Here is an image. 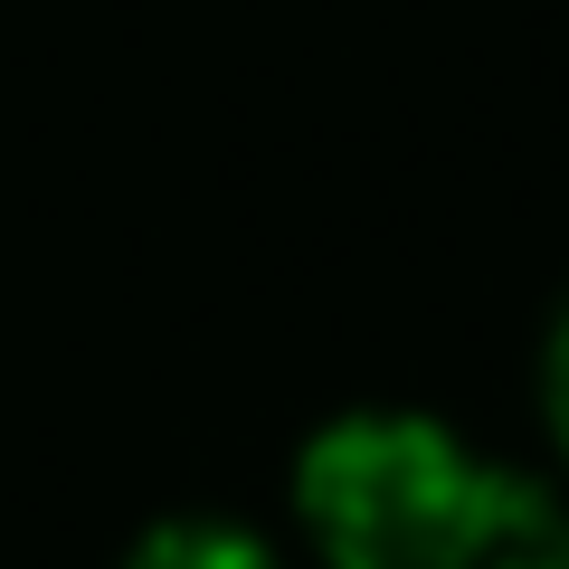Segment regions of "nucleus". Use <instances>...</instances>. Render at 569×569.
I'll return each instance as SVG.
<instances>
[{
  "instance_id": "1",
  "label": "nucleus",
  "mask_w": 569,
  "mask_h": 569,
  "mask_svg": "<svg viewBox=\"0 0 569 569\" xmlns=\"http://www.w3.org/2000/svg\"><path fill=\"white\" fill-rule=\"evenodd\" d=\"M295 522L323 569H493L560 503L427 408H342L295 456Z\"/></svg>"
},
{
  "instance_id": "2",
  "label": "nucleus",
  "mask_w": 569,
  "mask_h": 569,
  "mask_svg": "<svg viewBox=\"0 0 569 569\" xmlns=\"http://www.w3.org/2000/svg\"><path fill=\"white\" fill-rule=\"evenodd\" d=\"M123 569H284V550L238 512H171L123 550Z\"/></svg>"
},
{
  "instance_id": "3",
  "label": "nucleus",
  "mask_w": 569,
  "mask_h": 569,
  "mask_svg": "<svg viewBox=\"0 0 569 569\" xmlns=\"http://www.w3.org/2000/svg\"><path fill=\"white\" fill-rule=\"evenodd\" d=\"M541 418H550V447L569 456V305H560V323L541 342Z\"/></svg>"
},
{
  "instance_id": "4",
  "label": "nucleus",
  "mask_w": 569,
  "mask_h": 569,
  "mask_svg": "<svg viewBox=\"0 0 569 569\" xmlns=\"http://www.w3.org/2000/svg\"><path fill=\"white\" fill-rule=\"evenodd\" d=\"M493 569H569V512H560V522H541L522 550H503Z\"/></svg>"
}]
</instances>
